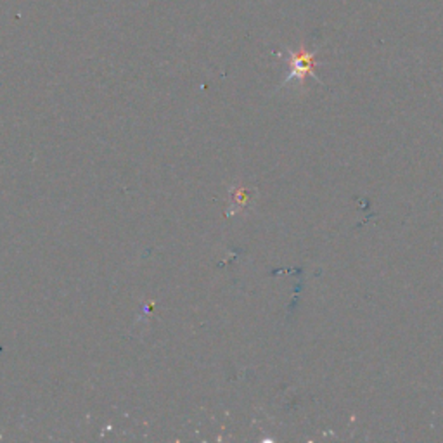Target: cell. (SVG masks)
<instances>
[{"label":"cell","mask_w":443,"mask_h":443,"mask_svg":"<svg viewBox=\"0 0 443 443\" xmlns=\"http://www.w3.org/2000/svg\"><path fill=\"white\" fill-rule=\"evenodd\" d=\"M313 68H315V57H313L312 52H308L305 49H301L300 52H291L289 54V77L286 82H303L310 74H315Z\"/></svg>","instance_id":"obj_1"}]
</instances>
